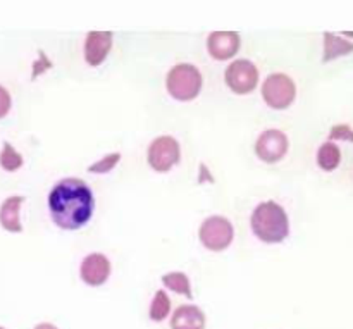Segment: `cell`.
Masks as SVG:
<instances>
[{
	"instance_id": "7402d4cb",
	"label": "cell",
	"mask_w": 353,
	"mask_h": 329,
	"mask_svg": "<svg viewBox=\"0 0 353 329\" xmlns=\"http://www.w3.org/2000/svg\"><path fill=\"white\" fill-rule=\"evenodd\" d=\"M34 329H57L54 326V324H48V323H41V324H38L37 328Z\"/></svg>"
},
{
	"instance_id": "52a82bcc",
	"label": "cell",
	"mask_w": 353,
	"mask_h": 329,
	"mask_svg": "<svg viewBox=\"0 0 353 329\" xmlns=\"http://www.w3.org/2000/svg\"><path fill=\"white\" fill-rule=\"evenodd\" d=\"M179 143L172 137H159L148 147V164L159 172H168L174 164H178Z\"/></svg>"
},
{
	"instance_id": "8992f818",
	"label": "cell",
	"mask_w": 353,
	"mask_h": 329,
	"mask_svg": "<svg viewBox=\"0 0 353 329\" xmlns=\"http://www.w3.org/2000/svg\"><path fill=\"white\" fill-rule=\"evenodd\" d=\"M226 85L238 95H247L254 92L259 81V69L255 68L254 62L247 59H238L231 62L230 68L226 69Z\"/></svg>"
},
{
	"instance_id": "e0dca14e",
	"label": "cell",
	"mask_w": 353,
	"mask_h": 329,
	"mask_svg": "<svg viewBox=\"0 0 353 329\" xmlns=\"http://www.w3.org/2000/svg\"><path fill=\"white\" fill-rule=\"evenodd\" d=\"M169 312H171V300H169L168 293L164 290H159L155 293L154 300H152L150 319L155 321V323H161L169 316Z\"/></svg>"
},
{
	"instance_id": "ac0fdd59",
	"label": "cell",
	"mask_w": 353,
	"mask_h": 329,
	"mask_svg": "<svg viewBox=\"0 0 353 329\" xmlns=\"http://www.w3.org/2000/svg\"><path fill=\"white\" fill-rule=\"evenodd\" d=\"M0 166H2L6 171H17V169L23 166V157L14 150V147L10 143H3V150L0 154Z\"/></svg>"
},
{
	"instance_id": "44dd1931",
	"label": "cell",
	"mask_w": 353,
	"mask_h": 329,
	"mask_svg": "<svg viewBox=\"0 0 353 329\" xmlns=\"http://www.w3.org/2000/svg\"><path fill=\"white\" fill-rule=\"evenodd\" d=\"M9 109H10V95L3 86H0V119H2L3 116H7Z\"/></svg>"
},
{
	"instance_id": "9a60e30c",
	"label": "cell",
	"mask_w": 353,
	"mask_h": 329,
	"mask_svg": "<svg viewBox=\"0 0 353 329\" xmlns=\"http://www.w3.org/2000/svg\"><path fill=\"white\" fill-rule=\"evenodd\" d=\"M341 162V152L338 148V145H334L333 141H326L324 145H321L319 152H317V164L324 171H334V169L340 166Z\"/></svg>"
},
{
	"instance_id": "2e32d148",
	"label": "cell",
	"mask_w": 353,
	"mask_h": 329,
	"mask_svg": "<svg viewBox=\"0 0 353 329\" xmlns=\"http://www.w3.org/2000/svg\"><path fill=\"white\" fill-rule=\"evenodd\" d=\"M162 283L165 285V288L172 290V292L179 293V295H185L188 299H192V288H190V279L185 272H169L162 278Z\"/></svg>"
},
{
	"instance_id": "3957f363",
	"label": "cell",
	"mask_w": 353,
	"mask_h": 329,
	"mask_svg": "<svg viewBox=\"0 0 353 329\" xmlns=\"http://www.w3.org/2000/svg\"><path fill=\"white\" fill-rule=\"evenodd\" d=\"M168 92L176 100L188 102L193 100L202 90V74L192 64H178L168 74Z\"/></svg>"
},
{
	"instance_id": "4fadbf2b",
	"label": "cell",
	"mask_w": 353,
	"mask_h": 329,
	"mask_svg": "<svg viewBox=\"0 0 353 329\" xmlns=\"http://www.w3.org/2000/svg\"><path fill=\"white\" fill-rule=\"evenodd\" d=\"M24 203V197H9L3 200L2 207H0V224L3 230L10 231V233H21L23 231V224L19 219V209Z\"/></svg>"
},
{
	"instance_id": "603a6c76",
	"label": "cell",
	"mask_w": 353,
	"mask_h": 329,
	"mask_svg": "<svg viewBox=\"0 0 353 329\" xmlns=\"http://www.w3.org/2000/svg\"><path fill=\"white\" fill-rule=\"evenodd\" d=\"M0 329H3V328H0Z\"/></svg>"
},
{
	"instance_id": "5bb4252c",
	"label": "cell",
	"mask_w": 353,
	"mask_h": 329,
	"mask_svg": "<svg viewBox=\"0 0 353 329\" xmlns=\"http://www.w3.org/2000/svg\"><path fill=\"white\" fill-rule=\"evenodd\" d=\"M353 52V43L348 40H343L341 37L333 33H324V57L323 62L334 61L338 57H343Z\"/></svg>"
},
{
	"instance_id": "277c9868",
	"label": "cell",
	"mask_w": 353,
	"mask_h": 329,
	"mask_svg": "<svg viewBox=\"0 0 353 329\" xmlns=\"http://www.w3.org/2000/svg\"><path fill=\"white\" fill-rule=\"evenodd\" d=\"M199 237L205 248L212 252H223L230 247L234 238L233 224L223 216H210L200 226Z\"/></svg>"
},
{
	"instance_id": "8fae6325",
	"label": "cell",
	"mask_w": 353,
	"mask_h": 329,
	"mask_svg": "<svg viewBox=\"0 0 353 329\" xmlns=\"http://www.w3.org/2000/svg\"><path fill=\"white\" fill-rule=\"evenodd\" d=\"M112 47L110 31H90L85 41V59L92 68L102 64Z\"/></svg>"
},
{
	"instance_id": "d6986e66",
	"label": "cell",
	"mask_w": 353,
	"mask_h": 329,
	"mask_svg": "<svg viewBox=\"0 0 353 329\" xmlns=\"http://www.w3.org/2000/svg\"><path fill=\"white\" fill-rule=\"evenodd\" d=\"M121 159V154H109L107 157H103L102 161L95 162L93 166H90L88 168V172H97V175H105V172L112 171L114 168H116V164L119 162Z\"/></svg>"
},
{
	"instance_id": "5b68a950",
	"label": "cell",
	"mask_w": 353,
	"mask_h": 329,
	"mask_svg": "<svg viewBox=\"0 0 353 329\" xmlns=\"http://www.w3.org/2000/svg\"><path fill=\"white\" fill-rule=\"evenodd\" d=\"M296 95V86L290 76L283 72L268 76V79L262 85V97L265 103L272 109H286L293 103Z\"/></svg>"
},
{
	"instance_id": "7a4b0ae2",
	"label": "cell",
	"mask_w": 353,
	"mask_h": 329,
	"mask_svg": "<svg viewBox=\"0 0 353 329\" xmlns=\"http://www.w3.org/2000/svg\"><path fill=\"white\" fill-rule=\"evenodd\" d=\"M252 230L259 240L265 243H279L290 235V221L279 203H261L252 214Z\"/></svg>"
},
{
	"instance_id": "6da1fadb",
	"label": "cell",
	"mask_w": 353,
	"mask_h": 329,
	"mask_svg": "<svg viewBox=\"0 0 353 329\" xmlns=\"http://www.w3.org/2000/svg\"><path fill=\"white\" fill-rule=\"evenodd\" d=\"M95 209V199L85 181L76 178H65L52 188L48 195V210L62 230H79L92 217Z\"/></svg>"
},
{
	"instance_id": "ba28073f",
	"label": "cell",
	"mask_w": 353,
	"mask_h": 329,
	"mask_svg": "<svg viewBox=\"0 0 353 329\" xmlns=\"http://www.w3.org/2000/svg\"><path fill=\"white\" fill-rule=\"evenodd\" d=\"M288 137L279 130L264 131L255 141V152H257L259 159L269 162V164L281 161L288 152Z\"/></svg>"
},
{
	"instance_id": "9c48e42d",
	"label": "cell",
	"mask_w": 353,
	"mask_h": 329,
	"mask_svg": "<svg viewBox=\"0 0 353 329\" xmlns=\"http://www.w3.org/2000/svg\"><path fill=\"white\" fill-rule=\"evenodd\" d=\"M79 276L90 286L103 285L110 276L109 259L102 254L86 255L85 261L81 262V268H79Z\"/></svg>"
},
{
	"instance_id": "7c38bea8",
	"label": "cell",
	"mask_w": 353,
	"mask_h": 329,
	"mask_svg": "<svg viewBox=\"0 0 353 329\" xmlns=\"http://www.w3.org/2000/svg\"><path fill=\"white\" fill-rule=\"evenodd\" d=\"M171 329H205V316L196 306H181L172 316Z\"/></svg>"
},
{
	"instance_id": "ffe728a7",
	"label": "cell",
	"mask_w": 353,
	"mask_h": 329,
	"mask_svg": "<svg viewBox=\"0 0 353 329\" xmlns=\"http://www.w3.org/2000/svg\"><path fill=\"white\" fill-rule=\"evenodd\" d=\"M331 140H343V141H353V130L347 124H338L331 130L330 133Z\"/></svg>"
},
{
	"instance_id": "30bf717a",
	"label": "cell",
	"mask_w": 353,
	"mask_h": 329,
	"mask_svg": "<svg viewBox=\"0 0 353 329\" xmlns=\"http://www.w3.org/2000/svg\"><path fill=\"white\" fill-rule=\"evenodd\" d=\"M209 54L217 61L231 59L240 48V34L236 31H214L207 40Z\"/></svg>"
}]
</instances>
